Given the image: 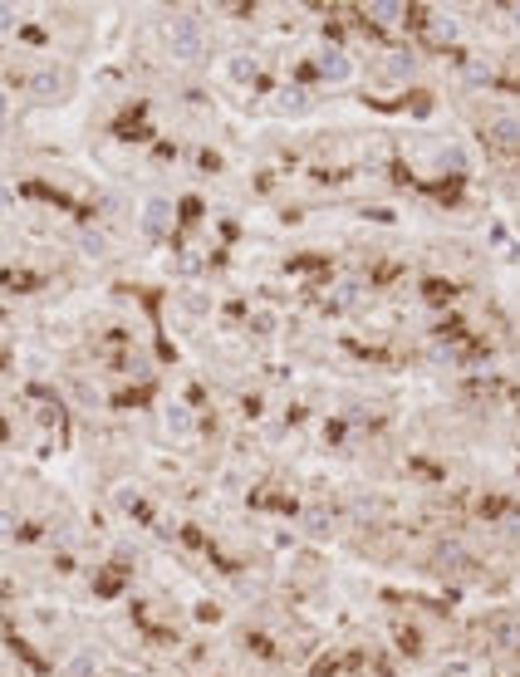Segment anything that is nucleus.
I'll list each match as a JSON object with an SVG mask.
<instances>
[{
    "label": "nucleus",
    "instance_id": "7ed1b4c3",
    "mask_svg": "<svg viewBox=\"0 0 520 677\" xmlns=\"http://www.w3.org/2000/svg\"><path fill=\"white\" fill-rule=\"evenodd\" d=\"M55 89H59V74H35V94L40 99H50Z\"/></svg>",
    "mask_w": 520,
    "mask_h": 677
},
{
    "label": "nucleus",
    "instance_id": "f257e3e1",
    "mask_svg": "<svg viewBox=\"0 0 520 677\" xmlns=\"http://www.w3.org/2000/svg\"><path fill=\"white\" fill-rule=\"evenodd\" d=\"M172 45H177V54H196V50H201L196 25H192V20H172Z\"/></svg>",
    "mask_w": 520,
    "mask_h": 677
},
{
    "label": "nucleus",
    "instance_id": "39448f33",
    "mask_svg": "<svg viewBox=\"0 0 520 677\" xmlns=\"http://www.w3.org/2000/svg\"><path fill=\"white\" fill-rule=\"evenodd\" d=\"M6 113H10V103H6V94H0V123H6Z\"/></svg>",
    "mask_w": 520,
    "mask_h": 677
},
{
    "label": "nucleus",
    "instance_id": "423d86ee",
    "mask_svg": "<svg viewBox=\"0 0 520 677\" xmlns=\"http://www.w3.org/2000/svg\"><path fill=\"white\" fill-rule=\"evenodd\" d=\"M0 206H10V191H6V187H0Z\"/></svg>",
    "mask_w": 520,
    "mask_h": 677
},
{
    "label": "nucleus",
    "instance_id": "f03ea898",
    "mask_svg": "<svg viewBox=\"0 0 520 677\" xmlns=\"http://www.w3.org/2000/svg\"><path fill=\"white\" fill-rule=\"evenodd\" d=\"M147 236H162L167 231V201H147Z\"/></svg>",
    "mask_w": 520,
    "mask_h": 677
},
{
    "label": "nucleus",
    "instance_id": "20e7f679",
    "mask_svg": "<svg viewBox=\"0 0 520 677\" xmlns=\"http://www.w3.org/2000/svg\"><path fill=\"white\" fill-rule=\"evenodd\" d=\"M10 20H15V10H10V6H0V30H10Z\"/></svg>",
    "mask_w": 520,
    "mask_h": 677
}]
</instances>
